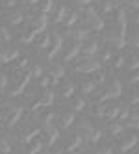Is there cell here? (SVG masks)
I'll use <instances>...</instances> for the list:
<instances>
[{
    "instance_id": "cell-1",
    "label": "cell",
    "mask_w": 139,
    "mask_h": 154,
    "mask_svg": "<svg viewBox=\"0 0 139 154\" xmlns=\"http://www.w3.org/2000/svg\"><path fill=\"white\" fill-rule=\"evenodd\" d=\"M85 23L89 24V28L93 32H100L106 26L104 20H102V17L98 15V9L95 8V6H87V8H85Z\"/></svg>"
},
{
    "instance_id": "cell-2",
    "label": "cell",
    "mask_w": 139,
    "mask_h": 154,
    "mask_svg": "<svg viewBox=\"0 0 139 154\" xmlns=\"http://www.w3.org/2000/svg\"><path fill=\"white\" fill-rule=\"evenodd\" d=\"M23 112H24V109L20 108V106H11V108H8L6 112L0 115V119H2L4 126L13 128V126L19 123V121H20V117H23Z\"/></svg>"
},
{
    "instance_id": "cell-3",
    "label": "cell",
    "mask_w": 139,
    "mask_h": 154,
    "mask_svg": "<svg viewBox=\"0 0 139 154\" xmlns=\"http://www.w3.org/2000/svg\"><path fill=\"white\" fill-rule=\"evenodd\" d=\"M121 95H122V84H121V80L113 78V80H111V84L106 87V91L98 97V102H108V100H113V98H119Z\"/></svg>"
},
{
    "instance_id": "cell-4",
    "label": "cell",
    "mask_w": 139,
    "mask_h": 154,
    "mask_svg": "<svg viewBox=\"0 0 139 154\" xmlns=\"http://www.w3.org/2000/svg\"><path fill=\"white\" fill-rule=\"evenodd\" d=\"M100 69H102L100 61L95 58H85L82 63H76V67H74V71L80 74H93V72H98Z\"/></svg>"
},
{
    "instance_id": "cell-5",
    "label": "cell",
    "mask_w": 139,
    "mask_h": 154,
    "mask_svg": "<svg viewBox=\"0 0 139 154\" xmlns=\"http://www.w3.org/2000/svg\"><path fill=\"white\" fill-rule=\"evenodd\" d=\"M41 134V128L35 126V125H32V123H26L23 128L19 130V136H20V141L23 143H32L34 139H37Z\"/></svg>"
},
{
    "instance_id": "cell-6",
    "label": "cell",
    "mask_w": 139,
    "mask_h": 154,
    "mask_svg": "<svg viewBox=\"0 0 139 154\" xmlns=\"http://www.w3.org/2000/svg\"><path fill=\"white\" fill-rule=\"evenodd\" d=\"M61 48H63V35L56 32V34H52V47H50V52L47 54V58L54 60L58 54L61 52Z\"/></svg>"
},
{
    "instance_id": "cell-7",
    "label": "cell",
    "mask_w": 139,
    "mask_h": 154,
    "mask_svg": "<svg viewBox=\"0 0 139 154\" xmlns=\"http://www.w3.org/2000/svg\"><path fill=\"white\" fill-rule=\"evenodd\" d=\"M83 136L80 134V132H76L74 136H71L69 139H67V143H65V147H63V150H65L67 154H71V152H74V150H78V147L83 143Z\"/></svg>"
},
{
    "instance_id": "cell-8",
    "label": "cell",
    "mask_w": 139,
    "mask_h": 154,
    "mask_svg": "<svg viewBox=\"0 0 139 154\" xmlns=\"http://www.w3.org/2000/svg\"><path fill=\"white\" fill-rule=\"evenodd\" d=\"M119 112H121V108H117V106H104V108L95 109V115L106 117V119H117L119 117Z\"/></svg>"
},
{
    "instance_id": "cell-9",
    "label": "cell",
    "mask_w": 139,
    "mask_h": 154,
    "mask_svg": "<svg viewBox=\"0 0 139 154\" xmlns=\"http://www.w3.org/2000/svg\"><path fill=\"white\" fill-rule=\"evenodd\" d=\"M30 20H32V28H35L39 32H45V28L48 26V15H43L41 11L34 17H30Z\"/></svg>"
},
{
    "instance_id": "cell-10",
    "label": "cell",
    "mask_w": 139,
    "mask_h": 154,
    "mask_svg": "<svg viewBox=\"0 0 139 154\" xmlns=\"http://www.w3.org/2000/svg\"><path fill=\"white\" fill-rule=\"evenodd\" d=\"M30 80H32V76H30V72H26V74L23 76V78H20V82L13 87L11 91H9V97H19V95H23V93L26 91V87H28Z\"/></svg>"
},
{
    "instance_id": "cell-11",
    "label": "cell",
    "mask_w": 139,
    "mask_h": 154,
    "mask_svg": "<svg viewBox=\"0 0 139 154\" xmlns=\"http://www.w3.org/2000/svg\"><path fill=\"white\" fill-rule=\"evenodd\" d=\"M59 84V95L63 97V98H71L72 95H74V89H76V87H74V84L71 82V80H59L58 82Z\"/></svg>"
},
{
    "instance_id": "cell-12",
    "label": "cell",
    "mask_w": 139,
    "mask_h": 154,
    "mask_svg": "<svg viewBox=\"0 0 139 154\" xmlns=\"http://www.w3.org/2000/svg\"><path fill=\"white\" fill-rule=\"evenodd\" d=\"M17 58H20V50L17 48H8V50H0V63H11Z\"/></svg>"
},
{
    "instance_id": "cell-13",
    "label": "cell",
    "mask_w": 139,
    "mask_h": 154,
    "mask_svg": "<svg viewBox=\"0 0 139 154\" xmlns=\"http://www.w3.org/2000/svg\"><path fill=\"white\" fill-rule=\"evenodd\" d=\"M135 145H137V136H135V134H132V136L124 137V139L119 143V150L124 154V152H128V150H132Z\"/></svg>"
},
{
    "instance_id": "cell-14",
    "label": "cell",
    "mask_w": 139,
    "mask_h": 154,
    "mask_svg": "<svg viewBox=\"0 0 139 154\" xmlns=\"http://www.w3.org/2000/svg\"><path fill=\"white\" fill-rule=\"evenodd\" d=\"M80 52H82V43H76V41H74L72 45H71V48H69L65 54H63V61H65V63H69L72 58H76Z\"/></svg>"
},
{
    "instance_id": "cell-15",
    "label": "cell",
    "mask_w": 139,
    "mask_h": 154,
    "mask_svg": "<svg viewBox=\"0 0 139 154\" xmlns=\"http://www.w3.org/2000/svg\"><path fill=\"white\" fill-rule=\"evenodd\" d=\"M63 76H65V69H63V65H54V67L48 71V78L52 80V84H58Z\"/></svg>"
},
{
    "instance_id": "cell-16",
    "label": "cell",
    "mask_w": 139,
    "mask_h": 154,
    "mask_svg": "<svg viewBox=\"0 0 139 154\" xmlns=\"http://www.w3.org/2000/svg\"><path fill=\"white\" fill-rule=\"evenodd\" d=\"M54 119H56V113L52 109H45V113H41L39 117V125H43V128H48L54 125Z\"/></svg>"
},
{
    "instance_id": "cell-17",
    "label": "cell",
    "mask_w": 139,
    "mask_h": 154,
    "mask_svg": "<svg viewBox=\"0 0 139 154\" xmlns=\"http://www.w3.org/2000/svg\"><path fill=\"white\" fill-rule=\"evenodd\" d=\"M41 108H50L52 104H54V100H56V93L52 91V89H45V93L41 95Z\"/></svg>"
},
{
    "instance_id": "cell-18",
    "label": "cell",
    "mask_w": 139,
    "mask_h": 154,
    "mask_svg": "<svg viewBox=\"0 0 139 154\" xmlns=\"http://www.w3.org/2000/svg\"><path fill=\"white\" fill-rule=\"evenodd\" d=\"M82 52L85 58H95V54L98 52V41H89L85 47H82Z\"/></svg>"
},
{
    "instance_id": "cell-19",
    "label": "cell",
    "mask_w": 139,
    "mask_h": 154,
    "mask_svg": "<svg viewBox=\"0 0 139 154\" xmlns=\"http://www.w3.org/2000/svg\"><path fill=\"white\" fill-rule=\"evenodd\" d=\"M71 35H72V39L76 43H82V41H85L91 35V32H89V28H76L74 32H71Z\"/></svg>"
},
{
    "instance_id": "cell-20",
    "label": "cell",
    "mask_w": 139,
    "mask_h": 154,
    "mask_svg": "<svg viewBox=\"0 0 139 154\" xmlns=\"http://www.w3.org/2000/svg\"><path fill=\"white\" fill-rule=\"evenodd\" d=\"M47 130V145L48 147H52V145H54V143L58 141V137H59V128H56L54 125H52V126H48V128H45Z\"/></svg>"
},
{
    "instance_id": "cell-21",
    "label": "cell",
    "mask_w": 139,
    "mask_h": 154,
    "mask_svg": "<svg viewBox=\"0 0 139 154\" xmlns=\"http://www.w3.org/2000/svg\"><path fill=\"white\" fill-rule=\"evenodd\" d=\"M35 39H37L35 45L39 48H50V45H52V34H45V32H41V35L35 37Z\"/></svg>"
},
{
    "instance_id": "cell-22",
    "label": "cell",
    "mask_w": 139,
    "mask_h": 154,
    "mask_svg": "<svg viewBox=\"0 0 139 154\" xmlns=\"http://www.w3.org/2000/svg\"><path fill=\"white\" fill-rule=\"evenodd\" d=\"M6 19L9 20V24H13V26H20L24 23V15L20 13V11H11V13H8Z\"/></svg>"
},
{
    "instance_id": "cell-23",
    "label": "cell",
    "mask_w": 139,
    "mask_h": 154,
    "mask_svg": "<svg viewBox=\"0 0 139 154\" xmlns=\"http://www.w3.org/2000/svg\"><path fill=\"white\" fill-rule=\"evenodd\" d=\"M74 123V112H65L59 115V126L61 128H69Z\"/></svg>"
},
{
    "instance_id": "cell-24",
    "label": "cell",
    "mask_w": 139,
    "mask_h": 154,
    "mask_svg": "<svg viewBox=\"0 0 139 154\" xmlns=\"http://www.w3.org/2000/svg\"><path fill=\"white\" fill-rule=\"evenodd\" d=\"M78 128H80V134H82L83 137H87V136L91 134V132L95 130L89 119H82V121H80V125H78Z\"/></svg>"
},
{
    "instance_id": "cell-25",
    "label": "cell",
    "mask_w": 139,
    "mask_h": 154,
    "mask_svg": "<svg viewBox=\"0 0 139 154\" xmlns=\"http://www.w3.org/2000/svg\"><path fill=\"white\" fill-rule=\"evenodd\" d=\"M43 149H45V143H43V141L37 137V139L32 141V145L28 147L26 154H41V150H43Z\"/></svg>"
},
{
    "instance_id": "cell-26",
    "label": "cell",
    "mask_w": 139,
    "mask_h": 154,
    "mask_svg": "<svg viewBox=\"0 0 139 154\" xmlns=\"http://www.w3.org/2000/svg\"><path fill=\"white\" fill-rule=\"evenodd\" d=\"M124 67H128L132 72H134V71H137V67H139V60H137V54H135L134 50L130 52V56L126 58V65H124Z\"/></svg>"
},
{
    "instance_id": "cell-27",
    "label": "cell",
    "mask_w": 139,
    "mask_h": 154,
    "mask_svg": "<svg viewBox=\"0 0 139 154\" xmlns=\"http://www.w3.org/2000/svg\"><path fill=\"white\" fill-rule=\"evenodd\" d=\"M39 34H41L39 30H35V28H32V30H28L26 34H24L23 37H20V43H24V45H28V43H34V41H35V37H37Z\"/></svg>"
},
{
    "instance_id": "cell-28",
    "label": "cell",
    "mask_w": 139,
    "mask_h": 154,
    "mask_svg": "<svg viewBox=\"0 0 139 154\" xmlns=\"http://www.w3.org/2000/svg\"><path fill=\"white\" fill-rule=\"evenodd\" d=\"M67 15H69V8L67 6H59V9H58V13L54 15V23H63V20L67 19Z\"/></svg>"
},
{
    "instance_id": "cell-29",
    "label": "cell",
    "mask_w": 139,
    "mask_h": 154,
    "mask_svg": "<svg viewBox=\"0 0 139 154\" xmlns=\"http://www.w3.org/2000/svg\"><path fill=\"white\" fill-rule=\"evenodd\" d=\"M108 132H110L113 137H117V136H121L122 132H124V125H121V123H111L108 126Z\"/></svg>"
},
{
    "instance_id": "cell-30",
    "label": "cell",
    "mask_w": 139,
    "mask_h": 154,
    "mask_svg": "<svg viewBox=\"0 0 139 154\" xmlns=\"http://www.w3.org/2000/svg\"><path fill=\"white\" fill-rule=\"evenodd\" d=\"M95 87H97V84H95L93 80H85V82H82V85H80V91H82L83 95H89V93L95 91Z\"/></svg>"
},
{
    "instance_id": "cell-31",
    "label": "cell",
    "mask_w": 139,
    "mask_h": 154,
    "mask_svg": "<svg viewBox=\"0 0 139 154\" xmlns=\"http://www.w3.org/2000/svg\"><path fill=\"white\" fill-rule=\"evenodd\" d=\"M13 152V147L6 137H0V154H11Z\"/></svg>"
},
{
    "instance_id": "cell-32",
    "label": "cell",
    "mask_w": 139,
    "mask_h": 154,
    "mask_svg": "<svg viewBox=\"0 0 139 154\" xmlns=\"http://www.w3.org/2000/svg\"><path fill=\"white\" fill-rule=\"evenodd\" d=\"M78 20H80V15H78V11H72V13H69V15H67V19L63 20V23H65V26H67V28H71V26H74V24H76Z\"/></svg>"
},
{
    "instance_id": "cell-33",
    "label": "cell",
    "mask_w": 139,
    "mask_h": 154,
    "mask_svg": "<svg viewBox=\"0 0 139 154\" xmlns=\"http://www.w3.org/2000/svg\"><path fill=\"white\" fill-rule=\"evenodd\" d=\"M17 60H19V58H17ZM28 63H30V60H28V58H20V60L17 61V65H15V74L19 76L20 72H23V71L28 67Z\"/></svg>"
},
{
    "instance_id": "cell-34",
    "label": "cell",
    "mask_w": 139,
    "mask_h": 154,
    "mask_svg": "<svg viewBox=\"0 0 139 154\" xmlns=\"http://www.w3.org/2000/svg\"><path fill=\"white\" fill-rule=\"evenodd\" d=\"M83 108H85V100H83V98H74V100L71 102V109H72V112H82Z\"/></svg>"
},
{
    "instance_id": "cell-35",
    "label": "cell",
    "mask_w": 139,
    "mask_h": 154,
    "mask_svg": "<svg viewBox=\"0 0 139 154\" xmlns=\"http://www.w3.org/2000/svg\"><path fill=\"white\" fill-rule=\"evenodd\" d=\"M28 72H30V76H32L34 80H39L41 76H43V69H41V65H39V63H35V65H34V67H32Z\"/></svg>"
},
{
    "instance_id": "cell-36",
    "label": "cell",
    "mask_w": 139,
    "mask_h": 154,
    "mask_svg": "<svg viewBox=\"0 0 139 154\" xmlns=\"http://www.w3.org/2000/svg\"><path fill=\"white\" fill-rule=\"evenodd\" d=\"M52 9H54V0H45V2H43V6H41V9L39 11L43 13V15H48Z\"/></svg>"
},
{
    "instance_id": "cell-37",
    "label": "cell",
    "mask_w": 139,
    "mask_h": 154,
    "mask_svg": "<svg viewBox=\"0 0 139 154\" xmlns=\"http://www.w3.org/2000/svg\"><path fill=\"white\" fill-rule=\"evenodd\" d=\"M124 65H126V58L122 56V54H119V56L113 60V69H115V71H121Z\"/></svg>"
},
{
    "instance_id": "cell-38",
    "label": "cell",
    "mask_w": 139,
    "mask_h": 154,
    "mask_svg": "<svg viewBox=\"0 0 139 154\" xmlns=\"http://www.w3.org/2000/svg\"><path fill=\"white\" fill-rule=\"evenodd\" d=\"M100 137H102V130H100V128H95L91 134L87 136V139H89L91 143H98V141H100Z\"/></svg>"
},
{
    "instance_id": "cell-39",
    "label": "cell",
    "mask_w": 139,
    "mask_h": 154,
    "mask_svg": "<svg viewBox=\"0 0 139 154\" xmlns=\"http://www.w3.org/2000/svg\"><path fill=\"white\" fill-rule=\"evenodd\" d=\"M100 9H102L104 13H111L113 11V2H111V0H102Z\"/></svg>"
},
{
    "instance_id": "cell-40",
    "label": "cell",
    "mask_w": 139,
    "mask_h": 154,
    "mask_svg": "<svg viewBox=\"0 0 139 154\" xmlns=\"http://www.w3.org/2000/svg\"><path fill=\"white\" fill-rule=\"evenodd\" d=\"M50 85H52V80L48 78V76H41L39 78V87L41 89H48Z\"/></svg>"
},
{
    "instance_id": "cell-41",
    "label": "cell",
    "mask_w": 139,
    "mask_h": 154,
    "mask_svg": "<svg viewBox=\"0 0 139 154\" xmlns=\"http://www.w3.org/2000/svg\"><path fill=\"white\" fill-rule=\"evenodd\" d=\"M0 37H2L6 43H9V41H11V34H9V30H8L6 26H2V28H0Z\"/></svg>"
},
{
    "instance_id": "cell-42",
    "label": "cell",
    "mask_w": 139,
    "mask_h": 154,
    "mask_svg": "<svg viewBox=\"0 0 139 154\" xmlns=\"http://www.w3.org/2000/svg\"><path fill=\"white\" fill-rule=\"evenodd\" d=\"M8 82L9 80H8V76L4 74V71H0V89H4V87L8 85Z\"/></svg>"
},
{
    "instance_id": "cell-43",
    "label": "cell",
    "mask_w": 139,
    "mask_h": 154,
    "mask_svg": "<svg viewBox=\"0 0 139 154\" xmlns=\"http://www.w3.org/2000/svg\"><path fill=\"white\" fill-rule=\"evenodd\" d=\"M97 154H113V149L108 147V145H104V147H100V149L97 150Z\"/></svg>"
},
{
    "instance_id": "cell-44",
    "label": "cell",
    "mask_w": 139,
    "mask_h": 154,
    "mask_svg": "<svg viewBox=\"0 0 139 154\" xmlns=\"http://www.w3.org/2000/svg\"><path fill=\"white\" fill-rule=\"evenodd\" d=\"M137 82H139V74H137V71H134V72L130 74V84H132V85H135Z\"/></svg>"
},
{
    "instance_id": "cell-45",
    "label": "cell",
    "mask_w": 139,
    "mask_h": 154,
    "mask_svg": "<svg viewBox=\"0 0 139 154\" xmlns=\"http://www.w3.org/2000/svg\"><path fill=\"white\" fill-rule=\"evenodd\" d=\"M102 60H104V61H111V60H113L111 50H106V52H104V56H102Z\"/></svg>"
},
{
    "instance_id": "cell-46",
    "label": "cell",
    "mask_w": 139,
    "mask_h": 154,
    "mask_svg": "<svg viewBox=\"0 0 139 154\" xmlns=\"http://www.w3.org/2000/svg\"><path fill=\"white\" fill-rule=\"evenodd\" d=\"M137 6H139V0H130V2H128V8L134 9V11L137 9Z\"/></svg>"
},
{
    "instance_id": "cell-47",
    "label": "cell",
    "mask_w": 139,
    "mask_h": 154,
    "mask_svg": "<svg viewBox=\"0 0 139 154\" xmlns=\"http://www.w3.org/2000/svg\"><path fill=\"white\" fill-rule=\"evenodd\" d=\"M39 108H41V100H35L34 104H32V106H30V112H37V109H39Z\"/></svg>"
},
{
    "instance_id": "cell-48",
    "label": "cell",
    "mask_w": 139,
    "mask_h": 154,
    "mask_svg": "<svg viewBox=\"0 0 139 154\" xmlns=\"http://www.w3.org/2000/svg\"><path fill=\"white\" fill-rule=\"evenodd\" d=\"M15 6V0H6V8H13Z\"/></svg>"
},
{
    "instance_id": "cell-49",
    "label": "cell",
    "mask_w": 139,
    "mask_h": 154,
    "mask_svg": "<svg viewBox=\"0 0 139 154\" xmlns=\"http://www.w3.org/2000/svg\"><path fill=\"white\" fill-rule=\"evenodd\" d=\"M39 0H28V6H37Z\"/></svg>"
},
{
    "instance_id": "cell-50",
    "label": "cell",
    "mask_w": 139,
    "mask_h": 154,
    "mask_svg": "<svg viewBox=\"0 0 139 154\" xmlns=\"http://www.w3.org/2000/svg\"><path fill=\"white\" fill-rule=\"evenodd\" d=\"M47 154H59V152H47Z\"/></svg>"
},
{
    "instance_id": "cell-51",
    "label": "cell",
    "mask_w": 139,
    "mask_h": 154,
    "mask_svg": "<svg viewBox=\"0 0 139 154\" xmlns=\"http://www.w3.org/2000/svg\"><path fill=\"white\" fill-rule=\"evenodd\" d=\"M0 123H2V119H0Z\"/></svg>"
},
{
    "instance_id": "cell-52",
    "label": "cell",
    "mask_w": 139,
    "mask_h": 154,
    "mask_svg": "<svg viewBox=\"0 0 139 154\" xmlns=\"http://www.w3.org/2000/svg\"><path fill=\"white\" fill-rule=\"evenodd\" d=\"M0 100H2V98H0Z\"/></svg>"
}]
</instances>
